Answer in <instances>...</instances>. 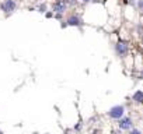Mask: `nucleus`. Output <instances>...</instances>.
<instances>
[{"mask_svg": "<svg viewBox=\"0 0 143 134\" xmlns=\"http://www.w3.org/2000/svg\"><path fill=\"white\" fill-rule=\"evenodd\" d=\"M136 4H137V9H139V10H142V11H143V0H137V2H136Z\"/></svg>", "mask_w": 143, "mask_h": 134, "instance_id": "nucleus-11", "label": "nucleus"}, {"mask_svg": "<svg viewBox=\"0 0 143 134\" xmlns=\"http://www.w3.org/2000/svg\"><path fill=\"white\" fill-rule=\"evenodd\" d=\"M80 3H88V2H93V0H79Z\"/></svg>", "mask_w": 143, "mask_h": 134, "instance_id": "nucleus-16", "label": "nucleus"}, {"mask_svg": "<svg viewBox=\"0 0 143 134\" xmlns=\"http://www.w3.org/2000/svg\"><path fill=\"white\" fill-rule=\"evenodd\" d=\"M0 134H3V131H0Z\"/></svg>", "mask_w": 143, "mask_h": 134, "instance_id": "nucleus-18", "label": "nucleus"}, {"mask_svg": "<svg viewBox=\"0 0 143 134\" xmlns=\"http://www.w3.org/2000/svg\"><path fill=\"white\" fill-rule=\"evenodd\" d=\"M136 30H137V34H139L140 36H143V25L142 24H137Z\"/></svg>", "mask_w": 143, "mask_h": 134, "instance_id": "nucleus-8", "label": "nucleus"}, {"mask_svg": "<svg viewBox=\"0 0 143 134\" xmlns=\"http://www.w3.org/2000/svg\"><path fill=\"white\" fill-rule=\"evenodd\" d=\"M45 17L46 18H52V17H53V13H52V11H46L45 13Z\"/></svg>", "mask_w": 143, "mask_h": 134, "instance_id": "nucleus-14", "label": "nucleus"}, {"mask_svg": "<svg viewBox=\"0 0 143 134\" xmlns=\"http://www.w3.org/2000/svg\"><path fill=\"white\" fill-rule=\"evenodd\" d=\"M129 134H142V131L137 128H132V130H129Z\"/></svg>", "mask_w": 143, "mask_h": 134, "instance_id": "nucleus-12", "label": "nucleus"}, {"mask_svg": "<svg viewBox=\"0 0 143 134\" xmlns=\"http://www.w3.org/2000/svg\"><path fill=\"white\" fill-rule=\"evenodd\" d=\"M128 50H129V48H128V45H126V42L118 41L115 43V52L119 57H125L128 55Z\"/></svg>", "mask_w": 143, "mask_h": 134, "instance_id": "nucleus-2", "label": "nucleus"}, {"mask_svg": "<svg viewBox=\"0 0 143 134\" xmlns=\"http://www.w3.org/2000/svg\"><path fill=\"white\" fill-rule=\"evenodd\" d=\"M81 127H83V123L79 122L76 126H74V130H76V131H80V128H81Z\"/></svg>", "mask_w": 143, "mask_h": 134, "instance_id": "nucleus-13", "label": "nucleus"}, {"mask_svg": "<svg viewBox=\"0 0 143 134\" xmlns=\"http://www.w3.org/2000/svg\"><path fill=\"white\" fill-rule=\"evenodd\" d=\"M132 101L136 102V103H143V91L137 89L136 92L133 94V96H132Z\"/></svg>", "mask_w": 143, "mask_h": 134, "instance_id": "nucleus-7", "label": "nucleus"}, {"mask_svg": "<svg viewBox=\"0 0 143 134\" xmlns=\"http://www.w3.org/2000/svg\"><path fill=\"white\" fill-rule=\"evenodd\" d=\"M132 119L131 117H122V119H119V123H118V126H119V128L121 130H132Z\"/></svg>", "mask_w": 143, "mask_h": 134, "instance_id": "nucleus-6", "label": "nucleus"}, {"mask_svg": "<svg viewBox=\"0 0 143 134\" xmlns=\"http://www.w3.org/2000/svg\"><path fill=\"white\" fill-rule=\"evenodd\" d=\"M38 10H39L41 13H46V4L44 3V4H39L38 6Z\"/></svg>", "mask_w": 143, "mask_h": 134, "instance_id": "nucleus-10", "label": "nucleus"}, {"mask_svg": "<svg viewBox=\"0 0 143 134\" xmlns=\"http://www.w3.org/2000/svg\"><path fill=\"white\" fill-rule=\"evenodd\" d=\"M124 113H125V108L122 105H116V106L111 108L110 112H108V116L111 119H115V120H119L124 117Z\"/></svg>", "mask_w": 143, "mask_h": 134, "instance_id": "nucleus-1", "label": "nucleus"}, {"mask_svg": "<svg viewBox=\"0 0 143 134\" xmlns=\"http://www.w3.org/2000/svg\"><path fill=\"white\" fill-rule=\"evenodd\" d=\"M66 24L69 27H81V18H80L79 14H70L66 20Z\"/></svg>", "mask_w": 143, "mask_h": 134, "instance_id": "nucleus-4", "label": "nucleus"}, {"mask_svg": "<svg viewBox=\"0 0 143 134\" xmlns=\"http://www.w3.org/2000/svg\"><path fill=\"white\" fill-rule=\"evenodd\" d=\"M63 2L67 4V6H74V4L77 3V0H63Z\"/></svg>", "mask_w": 143, "mask_h": 134, "instance_id": "nucleus-9", "label": "nucleus"}, {"mask_svg": "<svg viewBox=\"0 0 143 134\" xmlns=\"http://www.w3.org/2000/svg\"><path fill=\"white\" fill-rule=\"evenodd\" d=\"M15 7H17V3H15L14 0H3V3L0 4L2 11L7 13V14H11L15 10Z\"/></svg>", "mask_w": 143, "mask_h": 134, "instance_id": "nucleus-3", "label": "nucleus"}, {"mask_svg": "<svg viewBox=\"0 0 143 134\" xmlns=\"http://www.w3.org/2000/svg\"><path fill=\"white\" fill-rule=\"evenodd\" d=\"M55 18L56 20H62V14H55Z\"/></svg>", "mask_w": 143, "mask_h": 134, "instance_id": "nucleus-15", "label": "nucleus"}, {"mask_svg": "<svg viewBox=\"0 0 143 134\" xmlns=\"http://www.w3.org/2000/svg\"><path fill=\"white\" fill-rule=\"evenodd\" d=\"M32 134H38V133H32Z\"/></svg>", "mask_w": 143, "mask_h": 134, "instance_id": "nucleus-19", "label": "nucleus"}, {"mask_svg": "<svg viewBox=\"0 0 143 134\" xmlns=\"http://www.w3.org/2000/svg\"><path fill=\"white\" fill-rule=\"evenodd\" d=\"M67 9V4L65 3L63 0H56L55 3L52 4V10H53V13H56V14H63L65 11H66Z\"/></svg>", "mask_w": 143, "mask_h": 134, "instance_id": "nucleus-5", "label": "nucleus"}, {"mask_svg": "<svg viewBox=\"0 0 143 134\" xmlns=\"http://www.w3.org/2000/svg\"><path fill=\"white\" fill-rule=\"evenodd\" d=\"M128 2H129V4H133L135 3V0H128Z\"/></svg>", "mask_w": 143, "mask_h": 134, "instance_id": "nucleus-17", "label": "nucleus"}]
</instances>
